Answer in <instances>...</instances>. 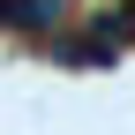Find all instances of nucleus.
Masks as SVG:
<instances>
[{"label":"nucleus","instance_id":"obj_1","mask_svg":"<svg viewBox=\"0 0 135 135\" xmlns=\"http://www.w3.org/2000/svg\"><path fill=\"white\" fill-rule=\"evenodd\" d=\"M120 8H128V15H135V0H120Z\"/></svg>","mask_w":135,"mask_h":135}]
</instances>
